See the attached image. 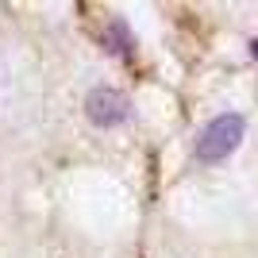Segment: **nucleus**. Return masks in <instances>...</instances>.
<instances>
[{
	"label": "nucleus",
	"mask_w": 258,
	"mask_h": 258,
	"mask_svg": "<svg viewBox=\"0 0 258 258\" xmlns=\"http://www.w3.org/2000/svg\"><path fill=\"white\" fill-rule=\"evenodd\" d=\"M104 50L108 54H119V58H131V50H135V35H131V27L123 20H108V27H104Z\"/></svg>",
	"instance_id": "obj_3"
},
{
	"label": "nucleus",
	"mask_w": 258,
	"mask_h": 258,
	"mask_svg": "<svg viewBox=\"0 0 258 258\" xmlns=\"http://www.w3.org/2000/svg\"><path fill=\"white\" fill-rule=\"evenodd\" d=\"M243 131H247V119L239 116V112H224V116H216L205 131H201V139H197V162H224L227 154L235 151L239 143H243Z\"/></svg>",
	"instance_id": "obj_1"
},
{
	"label": "nucleus",
	"mask_w": 258,
	"mask_h": 258,
	"mask_svg": "<svg viewBox=\"0 0 258 258\" xmlns=\"http://www.w3.org/2000/svg\"><path fill=\"white\" fill-rule=\"evenodd\" d=\"M85 116L93 119L97 127H119V123L131 116V100L123 97L119 89L100 85V89H93V93H89V100H85Z\"/></svg>",
	"instance_id": "obj_2"
},
{
	"label": "nucleus",
	"mask_w": 258,
	"mask_h": 258,
	"mask_svg": "<svg viewBox=\"0 0 258 258\" xmlns=\"http://www.w3.org/2000/svg\"><path fill=\"white\" fill-rule=\"evenodd\" d=\"M250 58H258V39H254V43H250Z\"/></svg>",
	"instance_id": "obj_4"
}]
</instances>
